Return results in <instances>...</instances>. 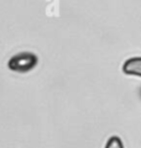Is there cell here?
I'll list each match as a JSON object with an SVG mask.
<instances>
[{
	"mask_svg": "<svg viewBox=\"0 0 141 148\" xmlns=\"http://www.w3.org/2000/svg\"><path fill=\"white\" fill-rule=\"evenodd\" d=\"M39 63V58L37 56L32 52H20L14 54L12 57L9 59L8 68L12 72L17 73H27L32 71Z\"/></svg>",
	"mask_w": 141,
	"mask_h": 148,
	"instance_id": "cell-1",
	"label": "cell"
},
{
	"mask_svg": "<svg viewBox=\"0 0 141 148\" xmlns=\"http://www.w3.org/2000/svg\"><path fill=\"white\" fill-rule=\"evenodd\" d=\"M123 72L128 75L141 77V57H133L126 59L123 64Z\"/></svg>",
	"mask_w": 141,
	"mask_h": 148,
	"instance_id": "cell-2",
	"label": "cell"
},
{
	"mask_svg": "<svg viewBox=\"0 0 141 148\" xmlns=\"http://www.w3.org/2000/svg\"><path fill=\"white\" fill-rule=\"evenodd\" d=\"M104 148H124V143H123V141H121L120 137L111 136L109 140L106 141Z\"/></svg>",
	"mask_w": 141,
	"mask_h": 148,
	"instance_id": "cell-3",
	"label": "cell"
},
{
	"mask_svg": "<svg viewBox=\"0 0 141 148\" xmlns=\"http://www.w3.org/2000/svg\"><path fill=\"white\" fill-rule=\"evenodd\" d=\"M140 94H141V90H140Z\"/></svg>",
	"mask_w": 141,
	"mask_h": 148,
	"instance_id": "cell-4",
	"label": "cell"
}]
</instances>
